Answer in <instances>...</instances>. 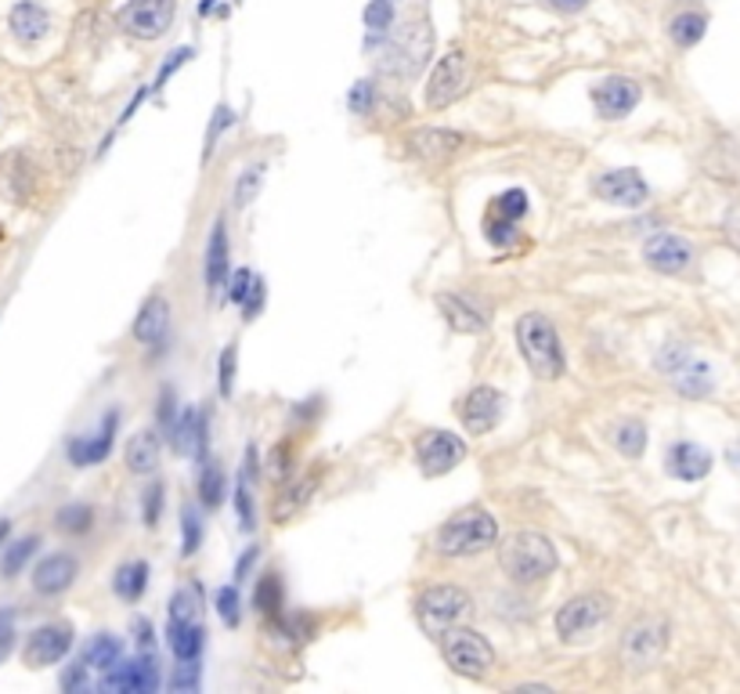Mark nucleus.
I'll return each instance as SVG.
<instances>
[{
    "label": "nucleus",
    "instance_id": "nucleus-1",
    "mask_svg": "<svg viewBox=\"0 0 740 694\" xmlns=\"http://www.w3.org/2000/svg\"><path fill=\"white\" fill-rule=\"evenodd\" d=\"M499 542V521L496 514L484 507H470L459 510L456 517L437 528L434 536V550L441 557H477L491 550Z\"/></svg>",
    "mask_w": 740,
    "mask_h": 694
},
{
    "label": "nucleus",
    "instance_id": "nucleus-2",
    "mask_svg": "<svg viewBox=\"0 0 740 694\" xmlns=\"http://www.w3.org/2000/svg\"><path fill=\"white\" fill-rule=\"evenodd\" d=\"M499 564L517 587H534V582L553 576L560 557H556V547L542 532H517L502 542Z\"/></svg>",
    "mask_w": 740,
    "mask_h": 694
},
{
    "label": "nucleus",
    "instance_id": "nucleus-3",
    "mask_svg": "<svg viewBox=\"0 0 740 694\" xmlns=\"http://www.w3.org/2000/svg\"><path fill=\"white\" fill-rule=\"evenodd\" d=\"M517 348L524 355L528 370L539 380H560L567 370L564 348H560V333L553 319L539 315V311H528L524 319L517 322Z\"/></svg>",
    "mask_w": 740,
    "mask_h": 694
},
{
    "label": "nucleus",
    "instance_id": "nucleus-4",
    "mask_svg": "<svg viewBox=\"0 0 740 694\" xmlns=\"http://www.w3.org/2000/svg\"><path fill=\"white\" fill-rule=\"evenodd\" d=\"M383 59H379V70L387 76H416L423 65L430 59V48H434V33H430V22L423 19H413L405 25H397V30L387 33L383 40Z\"/></svg>",
    "mask_w": 740,
    "mask_h": 694
},
{
    "label": "nucleus",
    "instance_id": "nucleus-5",
    "mask_svg": "<svg viewBox=\"0 0 740 694\" xmlns=\"http://www.w3.org/2000/svg\"><path fill=\"white\" fill-rule=\"evenodd\" d=\"M437 641H441V655L451 665V673H459L466 680H484L491 673V665H496V651H491V644L481 633L466 630V625H451V630H445Z\"/></svg>",
    "mask_w": 740,
    "mask_h": 694
},
{
    "label": "nucleus",
    "instance_id": "nucleus-6",
    "mask_svg": "<svg viewBox=\"0 0 740 694\" xmlns=\"http://www.w3.org/2000/svg\"><path fill=\"white\" fill-rule=\"evenodd\" d=\"M473 601L462 587H430L416 597V619L430 636H441L451 625L470 619Z\"/></svg>",
    "mask_w": 740,
    "mask_h": 694
},
{
    "label": "nucleus",
    "instance_id": "nucleus-7",
    "mask_svg": "<svg viewBox=\"0 0 740 694\" xmlns=\"http://www.w3.org/2000/svg\"><path fill=\"white\" fill-rule=\"evenodd\" d=\"M614 611V601L603 593H582V597H571V601L556 611V633L560 641L567 644H579V641H588L600 625H607Z\"/></svg>",
    "mask_w": 740,
    "mask_h": 694
},
{
    "label": "nucleus",
    "instance_id": "nucleus-8",
    "mask_svg": "<svg viewBox=\"0 0 740 694\" xmlns=\"http://www.w3.org/2000/svg\"><path fill=\"white\" fill-rule=\"evenodd\" d=\"M466 80H470V62H466V51L462 48L445 51L441 59H437V65H434L427 87H423V105H427L430 113H441V108H448L466 91Z\"/></svg>",
    "mask_w": 740,
    "mask_h": 694
},
{
    "label": "nucleus",
    "instance_id": "nucleus-9",
    "mask_svg": "<svg viewBox=\"0 0 740 694\" xmlns=\"http://www.w3.org/2000/svg\"><path fill=\"white\" fill-rule=\"evenodd\" d=\"M657 365H661V373L671 380V387L687 394V398H705V394H711V387H716V376H711L708 365L701 359H694L682 344H668L661 355H657Z\"/></svg>",
    "mask_w": 740,
    "mask_h": 694
},
{
    "label": "nucleus",
    "instance_id": "nucleus-10",
    "mask_svg": "<svg viewBox=\"0 0 740 694\" xmlns=\"http://www.w3.org/2000/svg\"><path fill=\"white\" fill-rule=\"evenodd\" d=\"M177 19V0H127L119 8V30L138 40H159Z\"/></svg>",
    "mask_w": 740,
    "mask_h": 694
},
{
    "label": "nucleus",
    "instance_id": "nucleus-11",
    "mask_svg": "<svg viewBox=\"0 0 740 694\" xmlns=\"http://www.w3.org/2000/svg\"><path fill=\"white\" fill-rule=\"evenodd\" d=\"M668 644V625L661 619H636L622 633V662L633 670H650V665L665 655Z\"/></svg>",
    "mask_w": 740,
    "mask_h": 694
},
{
    "label": "nucleus",
    "instance_id": "nucleus-12",
    "mask_svg": "<svg viewBox=\"0 0 740 694\" xmlns=\"http://www.w3.org/2000/svg\"><path fill=\"white\" fill-rule=\"evenodd\" d=\"M73 625L70 622H44L25 636L22 644V662L30 670H48V665H59L73 651Z\"/></svg>",
    "mask_w": 740,
    "mask_h": 694
},
{
    "label": "nucleus",
    "instance_id": "nucleus-13",
    "mask_svg": "<svg viewBox=\"0 0 740 694\" xmlns=\"http://www.w3.org/2000/svg\"><path fill=\"white\" fill-rule=\"evenodd\" d=\"M466 459V442L451 431H427L416 442V463L427 478H441V474L456 470Z\"/></svg>",
    "mask_w": 740,
    "mask_h": 694
},
{
    "label": "nucleus",
    "instance_id": "nucleus-14",
    "mask_svg": "<svg viewBox=\"0 0 740 694\" xmlns=\"http://www.w3.org/2000/svg\"><path fill=\"white\" fill-rule=\"evenodd\" d=\"M437 308H441V315L448 319V325L456 333H481L491 325V304L470 290L437 293Z\"/></svg>",
    "mask_w": 740,
    "mask_h": 694
},
{
    "label": "nucleus",
    "instance_id": "nucleus-15",
    "mask_svg": "<svg viewBox=\"0 0 740 694\" xmlns=\"http://www.w3.org/2000/svg\"><path fill=\"white\" fill-rule=\"evenodd\" d=\"M502 413H506V394L499 387H491V384L473 387L459 402V419L470 434H491L499 427Z\"/></svg>",
    "mask_w": 740,
    "mask_h": 694
},
{
    "label": "nucleus",
    "instance_id": "nucleus-16",
    "mask_svg": "<svg viewBox=\"0 0 740 694\" xmlns=\"http://www.w3.org/2000/svg\"><path fill=\"white\" fill-rule=\"evenodd\" d=\"M643 261L647 268L661 271V276H682L694 265V247L676 231H657L643 242Z\"/></svg>",
    "mask_w": 740,
    "mask_h": 694
},
{
    "label": "nucleus",
    "instance_id": "nucleus-17",
    "mask_svg": "<svg viewBox=\"0 0 740 694\" xmlns=\"http://www.w3.org/2000/svg\"><path fill=\"white\" fill-rule=\"evenodd\" d=\"M639 99H643V87L636 84L633 76H622V73L603 76L600 84L593 87V105H596V113L603 120H622V116H628L639 105Z\"/></svg>",
    "mask_w": 740,
    "mask_h": 694
},
{
    "label": "nucleus",
    "instance_id": "nucleus-18",
    "mask_svg": "<svg viewBox=\"0 0 740 694\" xmlns=\"http://www.w3.org/2000/svg\"><path fill=\"white\" fill-rule=\"evenodd\" d=\"M102 691H127V694H153L159 687V665L153 655H138L134 662H116L102 673Z\"/></svg>",
    "mask_w": 740,
    "mask_h": 694
},
{
    "label": "nucleus",
    "instance_id": "nucleus-19",
    "mask_svg": "<svg viewBox=\"0 0 740 694\" xmlns=\"http://www.w3.org/2000/svg\"><path fill=\"white\" fill-rule=\"evenodd\" d=\"M593 193L611 203V207H628L636 210L650 199V185L643 182L639 170H607L593 182Z\"/></svg>",
    "mask_w": 740,
    "mask_h": 694
},
{
    "label": "nucleus",
    "instance_id": "nucleus-20",
    "mask_svg": "<svg viewBox=\"0 0 740 694\" xmlns=\"http://www.w3.org/2000/svg\"><path fill=\"white\" fill-rule=\"evenodd\" d=\"M8 30L22 48H33L51 33V11L40 4V0H19V4L8 11Z\"/></svg>",
    "mask_w": 740,
    "mask_h": 694
},
{
    "label": "nucleus",
    "instance_id": "nucleus-21",
    "mask_svg": "<svg viewBox=\"0 0 740 694\" xmlns=\"http://www.w3.org/2000/svg\"><path fill=\"white\" fill-rule=\"evenodd\" d=\"M116 424H119V413H108L102 419V427L91 434V438H73L65 445V453H70V463L73 467H98V463L113 453V442H116Z\"/></svg>",
    "mask_w": 740,
    "mask_h": 694
},
{
    "label": "nucleus",
    "instance_id": "nucleus-22",
    "mask_svg": "<svg viewBox=\"0 0 740 694\" xmlns=\"http://www.w3.org/2000/svg\"><path fill=\"white\" fill-rule=\"evenodd\" d=\"M76 576H80L76 557H70V553H51V557H44V561L33 568V590L40 597H59V593H65V590L73 587Z\"/></svg>",
    "mask_w": 740,
    "mask_h": 694
},
{
    "label": "nucleus",
    "instance_id": "nucleus-23",
    "mask_svg": "<svg viewBox=\"0 0 740 694\" xmlns=\"http://www.w3.org/2000/svg\"><path fill=\"white\" fill-rule=\"evenodd\" d=\"M665 463H668L671 478H679V481H701V478H708V470H711V453L697 445V442H676V445L668 448Z\"/></svg>",
    "mask_w": 740,
    "mask_h": 694
},
{
    "label": "nucleus",
    "instance_id": "nucleus-24",
    "mask_svg": "<svg viewBox=\"0 0 740 694\" xmlns=\"http://www.w3.org/2000/svg\"><path fill=\"white\" fill-rule=\"evenodd\" d=\"M167 330H170V301H167V297L153 293L138 308V319H134V340H142V344L156 348V344H163Z\"/></svg>",
    "mask_w": 740,
    "mask_h": 694
},
{
    "label": "nucleus",
    "instance_id": "nucleus-25",
    "mask_svg": "<svg viewBox=\"0 0 740 694\" xmlns=\"http://www.w3.org/2000/svg\"><path fill=\"white\" fill-rule=\"evenodd\" d=\"M705 33H708V11H701V8H682L668 19V40L679 51L697 48L705 40Z\"/></svg>",
    "mask_w": 740,
    "mask_h": 694
},
{
    "label": "nucleus",
    "instance_id": "nucleus-26",
    "mask_svg": "<svg viewBox=\"0 0 740 694\" xmlns=\"http://www.w3.org/2000/svg\"><path fill=\"white\" fill-rule=\"evenodd\" d=\"M408 145H413V153L423 156L427 163H441V159H451L462 148V134L427 127V131H416L413 138H408Z\"/></svg>",
    "mask_w": 740,
    "mask_h": 694
},
{
    "label": "nucleus",
    "instance_id": "nucleus-27",
    "mask_svg": "<svg viewBox=\"0 0 740 694\" xmlns=\"http://www.w3.org/2000/svg\"><path fill=\"white\" fill-rule=\"evenodd\" d=\"M228 276V225L225 217H217L210 228V242H207V290L217 293L225 286Z\"/></svg>",
    "mask_w": 740,
    "mask_h": 694
},
{
    "label": "nucleus",
    "instance_id": "nucleus-28",
    "mask_svg": "<svg viewBox=\"0 0 740 694\" xmlns=\"http://www.w3.org/2000/svg\"><path fill=\"white\" fill-rule=\"evenodd\" d=\"M167 644H170L177 662H181V659H199L202 655V644H207V630H202L199 619H191V622L170 619V625H167Z\"/></svg>",
    "mask_w": 740,
    "mask_h": 694
},
{
    "label": "nucleus",
    "instance_id": "nucleus-29",
    "mask_svg": "<svg viewBox=\"0 0 740 694\" xmlns=\"http://www.w3.org/2000/svg\"><path fill=\"white\" fill-rule=\"evenodd\" d=\"M362 19H365V48H383V40H387V33L397 25V4L394 0H368L365 4V11H362Z\"/></svg>",
    "mask_w": 740,
    "mask_h": 694
},
{
    "label": "nucleus",
    "instance_id": "nucleus-30",
    "mask_svg": "<svg viewBox=\"0 0 740 694\" xmlns=\"http://www.w3.org/2000/svg\"><path fill=\"white\" fill-rule=\"evenodd\" d=\"M148 561H127V564H119L116 568V576H113V593L119 597V601H127V604H138L142 597H145V590H148Z\"/></svg>",
    "mask_w": 740,
    "mask_h": 694
},
{
    "label": "nucleus",
    "instance_id": "nucleus-31",
    "mask_svg": "<svg viewBox=\"0 0 740 694\" xmlns=\"http://www.w3.org/2000/svg\"><path fill=\"white\" fill-rule=\"evenodd\" d=\"M159 434L156 431H138L134 438L127 442V467L134 474H153L159 467Z\"/></svg>",
    "mask_w": 740,
    "mask_h": 694
},
{
    "label": "nucleus",
    "instance_id": "nucleus-32",
    "mask_svg": "<svg viewBox=\"0 0 740 694\" xmlns=\"http://www.w3.org/2000/svg\"><path fill=\"white\" fill-rule=\"evenodd\" d=\"M80 659H84V662L91 665V673H108V670H113V665L123 659V644L116 641L113 633H98V636H94V641L87 644V651H84V655H80Z\"/></svg>",
    "mask_w": 740,
    "mask_h": 694
},
{
    "label": "nucleus",
    "instance_id": "nucleus-33",
    "mask_svg": "<svg viewBox=\"0 0 740 694\" xmlns=\"http://www.w3.org/2000/svg\"><path fill=\"white\" fill-rule=\"evenodd\" d=\"M314 488H319V478H304V481L290 485V488H285V493L275 499V507H271V517H275L279 525H282V521H290L293 514L304 510V503H311Z\"/></svg>",
    "mask_w": 740,
    "mask_h": 694
},
{
    "label": "nucleus",
    "instance_id": "nucleus-34",
    "mask_svg": "<svg viewBox=\"0 0 740 694\" xmlns=\"http://www.w3.org/2000/svg\"><path fill=\"white\" fill-rule=\"evenodd\" d=\"M40 550V536H22L15 542H8L4 553H0V576L4 579H15L19 571L33 561V553Z\"/></svg>",
    "mask_w": 740,
    "mask_h": 694
},
{
    "label": "nucleus",
    "instance_id": "nucleus-35",
    "mask_svg": "<svg viewBox=\"0 0 740 694\" xmlns=\"http://www.w3.org/2000/svg\"><path fill=\"white\" fill-rule=\"evenodd\" d=\"M199 499H202V507H210V510L225 503V470L207 456L199 459Z\"/></svg>",
    "mask_w": 740,
    "mask_h": 694
},
{
    "label": "nucleus",
    "instance_id": "nucleus-36",
    "mask_svg": "<svg viewBox=\"0 0 740 694\" xmlns=\"http://www.w3.org/2000/svg\"><path fill=\"white\" fill-rule=\"evenodd\" d=\"M285 604V590H282V579L279 576H260L257 587H253V608L260 615H279Z\"/></svg>",
    "mask_w": 740,
    "mask_h": 694
},
{
    "label": "nucleus",
    "instance_id": "nucleus-37",
    "mask_svg": "<svg viewBox=\"0 0 740 694\" xmlns=\"http://www.w3.org/2000/svg\"><path fill=\"white\" fill-rule=\"evenodd\" d=\"M614 445H618V453L625 459H639L647 453V427H643L639 419H622V424L614 427Z\"/></svg>",
    "mask_w": 740,
    "mask_h": 694
},
{
    "label": "nucleus",
    "instance_id": "nucleus-38",
    "mask_svg": "<svg viewBox=\"0 0 740 694\" xmlns=\"http://www.w3.org/2000/svg\"><path fill=\"white\" fill-rule=\"evenodd\" d=\"M91 525H94V510L87 503H65V507L54 514V528L65 536H84L91 532Z\"/></svg>",
    "mask_w": 740,
    "mask_h": 694
},
{
    "label": "nucleus",
    "instance_id": "nucleus-39",
    "mask_svg": "<svg viewBox=\"0 0 740 694\" xmlns=\"http://www.w3.org/2000/svg\"><path fill=\"white\" fill-rule=\"evenodd\" d=\"M199 611H202V590H199V582H185V587L170 597V619L191 622V619H199Z\"/></svg>",
    "mask_w": 740,
    "mask_h": 694
},
{
    "label": "nucleus",
    "instance_id": "nucleus-40",
    "mask_svg": "<svg viewBox=\"0 0 740 694\" xmlns=\"http://www.w3.org/2000/svg\"><path fill=\"white\" fill-rule=\"evenodd\" d=\"M199 547H202V517L191 503H185L181 507V553L196 557Z\"/></svg>",
    "mask_w": 740,
    "mask_h": 694
},
{
    "label": "nucleus",
    "instance_id": "nucleus-41",
    "mask_svg": "<svg viewBox=\"0 0 740 694\" xmlns=\"http://www.w3.org/2000/svg\"><path fill=\"white\" fill-rule=\"evenodd\" d=\"M213 608L228 630H239L242 622V601H239V587H221L213 593Z\"/></svg>",
    "mask_w": 740,
    "mask_h": 694
},
{
    "label": "nucleus",
    "instance_id": "nucleus-42",
    "mask_svg": "<svg viewBox=\"0 0 740 694\" xmlns=\"http://www.w3.org/2000/svg\"><path fill=\"white\" fill-rule=\"evenodd\" d=\"M236 510H239V525L242 532H253L257 517H253V493H250V470L239 474V485H236Z\"/></svg>",
    "mask_w": 740,
    "mask_h": 694
},
{
    "label": "nucleus",
    "instance_id": "nucleus-43",
    "mask_svg": "<svg viewBox=\"0 0 740 694\" xmlns=\"http://www.w3.org/2000/svg\"><path fill=\"white\" fill-rule=\"evenodd\" d=\"M236 365H239V351L236 344H228L221 351V359H217V391L231 398V391H236Z\"/></svg>",
    "mask_w": 740,
    "mask_h": 694
},
{
    "label": "nucleus",
    "instance_id": "nucleus-44",
    "mask_svg": "<svg viewBox=\"0 0 740 694\" xmlns=\"http://www.w3.org/2000/svg\"><path fill=\"white\" fill-rule=\"evenodd\" d=\"M484 236H488L491 247H513V242H517V221H510V217L491 214V217H488V225H484Z\"/></svg>",
    "mask_w": 740,
    "mask_h": 694
},
{
    "label": "nucleus",
    "instance_id": "nucleus-45",
    "mask_svg": "<svg viewBox=\"0 0 740 694\" xmlns=\"http://www.w3.org/2000/svg\"><path fill=\"white\" fill-rule=\"evenodd\" d=\"M260 182H264V163H257V167L242 170V178L236 185V207H250L253 196L260 193Z\"/></svg>",
    "mask_w": 740,
    "mask_h": 694
},
{
    "label": "nucleus",
    "instance_id": "nucleus-46",
    "mask_svg": "<svg viewBox=\"0 0 740 694\" xmlns=\"http://www.w3.org/2000/svg\"><path fill=\"white\" fill-rule=\"evenodd\" d=\"M491 214L510 217V221H520V217L528 214V193H520V188H513V193H502L496 203H491Z\"/></svg>",
    "mask_w": 740,
    "mask_h": 694
},
{
    "label": "nucleus",
    "instance_id": "nucleus-47",
    "mask_svg": "<svg viewBox=\"0 0 740 694\" xmlns=\"http://www.w3.org/2000/svg\"><path fill=\"white\" fill-rule=\"evenodd\" d=\"M347 105H351L354 116L373 113V105H376V84H373V80H358V84H354L351 94H347Z\"/></svg>",
    "mask_w": 740,
    "mask_h": 694
},
{
    "label": "nucleus",
    "instance_id": "nucleus-48",
    "mask_svg": "<svg viewBox=\"0 0 740 694\" xmlns=\"http://www.w3.org/2000/svg\"><path fill=\"white\" fill-rule=\"evenodd\" d=\"M170 691L174 694L199 691V659H181V665H177L174 676H170Z\"/></svg>",
    "mask_w": 740,
    "mask_h": 694
},
{
    "label": "nucleus",
    "instance_id": "nucleus-49",
    "mask_svg": "<svg viewBox=\"0 0 740 694\" xmlns=\"http://www.w3.org/2000/svg\"><path fill=\"white\" fill-rule=\"evenodd\" d=\"M253 271L250 268H239L236 276H231V282H228V301L231 304H242L246 297H250V290H253Z\"/></svg>",
    "mask_w": 740,
    "mask_h": 694
},
{
    "label": "nucleus",
    "instance_id": "nucleus-50",
    "mask_svg": "<svg viewBox=\"0 0 740 694\" xmlns=\"http://www.w3.org/2000/svg\"><path fill=\"white\" fill-rule=\"evenodd\" d=\"M163 496H167V488H163L159 481L145 488V503H142V507H145V525H148V528H156V525H159Z\"/></svg>",
    "mask_w": 740,
    "mask_h": 694
},
{
    "label": "nucleus",
    "instance_id": "nucleus-51",
    "mask_svg": "<svg viewBox=\"0 0 740 694\" xmlns=\"http://www.w3.org/2000/svg\"><path fill=\"white\" fill-rule=\"evenodd\" d=\"M228 127H231V108L217 105V113L210 120V131H207V153H202V159L213 156V145H217V138H221V131H228Z\"/></svg>",
    "mask_w": 740,
    "mask_h": 694
},
{
    "label": "nucleus",
    "instance_id": "nucleus-52",
    "mask_svg": "<svg viewBox=\"0 0 740 694\" xmlns=\"http://www.w3.org/2000/svg\"><path fill=\"white\" fill-rule=\"evenodd\" d=\"M91 684V665L84 659H76L70 670L62 673V691H84Z\"/></svg>",
    "mask_w": 740,
    "mask_h": 694
},
{
    "label": "nucleus",
    "instance_id": "nucleus-53",
    "mask_svg": "<svg viewBox=\"0 0 740 694\" xmlns=\"http://www.w3.org/2000/svg\"><path fill=\"white\" fill-rule=\"evenodd\" d=\"M191 54H196V51H191V48H177V51L170 54V59L159 65V73H156V84H153V91H159L163 84H167V80H170V76H174V73L181 70V65H185V62L191 59Z\"/></svg>",
    "mask_w": 740,
    "mask_h": 694
},
{
    "label": "nucleus",
    "instance_id": "nucleus-54",
    "mask_svg": "<svg viewBox=\"0 0 740 694\" xmlns=\"http://www.w3.org/2000/svg\"><path fill=\"white\" fill-rule=\"evenodd\" d=\"M15 611L11 608H0V659L8 655L11 648H15Z\"/></svg>",
    "mask_w": 740,
    "mask_h": 694
},
{
    "label": "nucleus",
    "instance_id": "nucleus-55",
    "mask_svg": "<svg viewBox=\"0 0 740 694\" xmlns=\"http://www.w3.org/2000/svg\"><path fill=\"white\" fill-rule=\"evenodd\" d=\"M174 424H177V405H174V391L167 387L159 394V427L167 431V438H170Z\"/></svg>",
    "mask_w": 740,
    "mask_h": 694
},
{
    "label": "nucleus",
    "instance_id": "nucleus-56",
    "mask_svg": "<svg viewBox=\"0 0 740 694\" xmlns=\"http://www.w3.org/2000/svg\"><path fill=\"white\" fill-rule=\"evenodd\" d=\"M260 308H264V282L253 279V290H250V297H246V301H242V315H246V319H257V315H260Z\"/></svg>",
    "mask_w": 740,
    "mask_h": 694
},
{
    "label": "nucleus",
    "instance_id": "nucleus-57",
    "mask_svg": "<svg viewBox=\"0 0 740 694\" xmlns=\"http://www.w3.org/2000/svg\"><path fill=\"white\" fill-rule=\"evenodd\" d=\"M542 4L556 11V15H579V11L588 8V0H542Z\"/></svg>",
    "mask_w": 740,
    "mask_h": 694
},
{
    "label": "nucleus",
    "instance_id": "nucleus-58",
    "mask_svg": "<svg viewBox=\"0 0 740 694\" xmlns=\"http://www.w3.org/2000/svg\"><path fill=\"white\" fill-rule=\"evenodd\" d=\"M131 633H134V641H138L142 648H153V625H148V619H134Z\"/></svg>",
    "mask_w": 740,
    "mask_h": 694
},
{
    "label": "nucleus",
    "instance_id": "nucleus-59",
    "mask_svg": "<svg viewBox=\"0 0 740 694\" xmlns=\"http://www.w3.org/2000/svg\"><path fill=\"white\" fill-rule=\"evenodd\" d=\"M257 557H260V550H257V547L242 553V561H239V568H236V579H239V582H246V576H250V568L257 564Z\"/></svg>",
    "mask_w": 740,
    "mask_h": 694
},
{
    "label": "nucleus",
    "instance_id": "nucleus-60",
    "mask_svg": "<svg viewBox=\"0 0 740 694\" xmlns=\"http://www.w3.org/2000/svg\"><path fill=\"white\" fill-rule=\"evenodd\" d=\"M8 536H11V521H8V517H0V547H4Z\"/></svg>",
    "mask_w": 740,
    "mask_h": 694
},
{
    "label": "nucleus",
    "instance_id": "nucleus-61",
    "mask_svg": "<svg viewBox=\"0 0 740 694\" xmlns=\"http://www.w3.org/2000/svg\"><path fill=\"white\" fill-rule=\"evenodd\" d=\"M730 463H733V467L740 470V442H737V445L730 448Z\"/></svg>",
    "mask_w": 740,
    "mask_h": 694
},
{
    "label": "nucleus",
    "instance_id": "nucleus-62",
    "mask_svg": "<svg viewBox=\"0 0 740 694\" xmlns=\"http://www.w3.org/2000/svg\"><path fill=\"white\" fill-rule=\"evenodd\" d=\"M394 4H402V0H394Z\"/></svg>",
    "mask_w": 740,
    "mask_h": 694
}]
</instances>
